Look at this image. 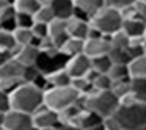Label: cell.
<instances>
[{"mask_svg": "<svg viewBox=\"0 0 146 130\" xmlns=\"http://www.w3.org/2000/svg\"><path fill=\"white\" fill-rule=\"evenodd\" d=\"M94 91H110L111 85H113V80L110 79L108 74H98L96 79L91 82Z\"/></svg>", "mask_w": 146, "mask_h": 130, "instance_id": "30", "label": "cell"}, {"mask_svg": "<svg viewBox=\"0 0 146 130\" xmlns=\"http://www.w3.org/2000/svg\"><path fill=\"white\" fill-rule=\"evenodd\" d=\"M16 14L17 11L14 10V7L11 5L8 10H5L0 14V30H8V32H14L17 28L16 24Z\"/></svg>", "mask_w": 146, "mask_h": 130, "instance_id": "20", "label": "cell"}, {"mask_svg": "<svg viewBox=\"0 0 146 130\" xmlns=\"http://www.w3.org/2000/svg\"><path fill=\"white\" fill-rule=\"evenodd\" d=\"M11 5H13V2H11V0H0V14L3 13L5 10H8Z\"/></svg>", "mask_w": 146, "mask_h": 130, "instance_id": "42", "label": "cell"}, {"mask_svg": "<svg viewBox=\"0 0 146 130\" xmlns=\"http://www.w3.org/2000/svg\"><path fill=\"white\" fill-rule=\"evenodd\" d=\"M50 8H52V11H54L57 19L68 20L72 17L76 5H74V0H52Z\"/></svg>", "mask_w": 146, "mask_h": 130, "instance_id": "14", "label": "cell"}, {"mask_svg": "<svg viewBox=\"0 0 146 130\" xmlns=\"http://www.w3.org/2000/svg\"><path fill=\"white\" fill-rule=\"evenodd\" d=\"M47 75V82L50 88H63V86H71L72 82V77L68 74V71L64 67L57 71H52V72L46 74Z\"/></svg>", "mask_w": 146, "mask_h": 130, "instance_id": "15", "label": "cell"}, {"mask_svg": "<svg viewBox=\"0 0 146 130\" xmlns=\"http://www.w3.org/2000/svg\"><path fill=\"white\" fill-rule=\"evenodd\" d=\"M132 94L138 102L146 104V77H132Z\"/></svg>", "mask_w": 146, "mask_h": 130, "instance_id": "23", "label": "cell"}, {"mask_svg": "<svg viewBox=\"0 0 146 130\" xmlns=\"http://www.w3.org/2000/svg\"><path fill=\"white\" fill-rule=\"evenodd\" d=\"M71 86H72V88L76 89V91L79 92L80 96H88V94H91V92L94 91V88H93L91 82H90L86 77L72 79V82H71Z\"/></svg>", "mask_w": 146, "mask_h": 130, "instance_id": "28", "label": "cell"}, {"mask_svg": "<svg viewBox=\"0 0 146 130\" xmlns=\"http://www.w3.org/2000/svg\"><path fill=\"white\" fill-rule=\"evenodd\" d=\"M82 96L72 88V86H63V88H49L44 92V104L52 110L61 113L68 107L77 104Z\"/></svg>", "mask_w": 146, "mask_h": 130, "instance_id": "5", "label": "cell"}, {"mask_svg": "<svg viewBox=\"0 0 146 130\" xmlns=\"http://www.w3.org/2000/svg\"><path fill=\"white\" fill-rule=\"evenodd\" d=\"M102 122H104V117H101L98 113L88 110V108H85L76 121V124L83 130H90V129H93V127L99 125V124H102Z\"/></svg>", "mask_w": 146, "mask_h": 130, "instance_id": "16", "label": "cell"}, {"mask_svg": "<svg viewBox=\"0 0 146 130\" xmlns=\"http://www.w3.org/2000/svg\"><path fill=\"white\" fill-rule=\"evenodd\" d=\"M41 130H58V129H41Z\"/></svg>", "mask_w": 146, "mask_h": 130, "instance_id": "48", "label": "cell"}, {"mask_svg": "<svg viewBox=\"0 0 146 130\" xmlns=\"http://www.w3.org/2000/svg\"><path fill=\"white\" fill-rule=\"evenodd\" d=\"M135 8H137V13H138V17H140V19L146 20V2L137 0V2H135Z\"/></svg>", "mask_w": 146, "mask_h": 130, "instance_id": "40", "label": "cell"}, {"mask_svg": "<svg viewBox=\"0 0 146 130\" xmlns=\"http://www.w3.org/2000/svg\"><path fill=\"white\" fill-rule=\"evenodd\" d=\"M25 67L27 66L21 64L16 58L11 57L3 66L0 67V82L2 80H24Z\"/></svg>", "mask_w": 146, "mask_h": 130, "instance_id": "11", "label": "cell"}, {"mask_svg": "<svg viewBox=\"0 0 146 130\" xmlns=\"http://www.w3.org/2000/svg\"><path fill=\"white\" fill-rule=\"evenodd\" d=\"M123 130H146V104H121L115 113Z\"/></svg>", "mask_w": 146, "mask_h": 130, "instance_id": "3", "label": "cell"}, {"mask_svg": "<svg viewBox=\"0 0 146 130\" xmlns=\"http://www.w3.org/2000/svg\"><path fill=\"white\" fill-rule=\"evenodd\" d=\"M110 50H111V44L107 36H94V38H88L85 41L83 53L93 60V58L102 57V55H108Z\"/></svg>", "mask_w": 146, "mask_h": 130, "instance_id": "9", "label": "cell"}, {"mask_svg": "<svg viewBox=\"0 0 146 130\" xmlns=\"http://www.w3.org/2000/svg\"><path fill=\"white\" fill-rule=\"evenodd\" d=\"M10 58H11L10 53H7V52H3V50H0V67L3 66V64L10 60Z\"/></svg>", "mask_w": 146, "mask_h": 130, "instance_id": "43", "label": "cell"}, {"mask_svg": "<svg viewBox=\"0 0 146 130\" xmlns=\"http://www.w3.org/2000/svg\"><path fill=\"white\" fill-rule=\"evenodd\" d=\"M33 36H35V41H33V46L38 47L39 41L41 39L49 38V25L47 24H41V22H35V25L32 27Z\"/></svg>", "mask_w": 146, "mask_h": 130, "instance_id": "34", "label": "cell"}, {"mask_svg": "<svg viewBox=\"0 0 146 130\" xmlns=\"http://www.w3.org/2000/svg\"><path fill=\"white\" fill-rule=\"evenodd\" d=\"M83 50H85V41L83 39H77V38H69L60 49V52L68 58L83 53Z\"/></svg>", "mask_w": 146, "mask_h": 130, "instance_id": "19", "label": "cell"}, {"mask_svg": "<svg viewBox=\"0 0 146 130\" xmlns=\"http://www.w3.org/2000/svg\"><path fill=\"white\" fill-rule=\"evenodd\" d=\"M0 130H7V129H3V127H2V129H0Z\"/></svg>", "mask_w": 146, "mask_h": 130, "instance_id": "50", "label": "cell"}, {"mask_svg": "<svg viewBox=\"0 0 146 130\" xmlns=\"http://www.w3.org/2000/svg\"><path fill=\"white\" fill-rule=\"evenodd\" d=\"M135 2H137V0H105V7L121 11V10H124L126 7L133 5Z\"/></svg>", "mask_w": 146, "mask_h": 130, "instance_id": "36", "label": "cell"}, {"mask_svg": "<svg viewBox=\"0 0 146 130\" xmlns=\"http://www.w3.org/2000/svg\"><path fill=\"white\" fill-rule=\"evenodd\" d=\"M58 130H83L80 129L77 124H69V122H61L60 127H58Z\"/></svg>", "mask_w": 146, "mask_h": 130, "instance_id": "41", "label": "cell"}, {"mask_svg": "<svg viewBox=\"0 0 146 130\" xmlns=\"http://www.w3.org/2000/svg\"><path fill=\"white\" fill-rule=\"evenodd\" d=\"M74 5L77 10L83 11L90 17H93L105 7V0H74Z\"/></svg>", "mask_w": 146, "mask_h": 130, "instance_id": "18", "label": "cell"}, {"mask_svg": "<svg viewBox=\"0 0 146 130\" xmlns=\"http://www.w3.org/2000/svg\"><path fill=\"white\" fill-rule=\"evenodd\" d=\"M145 22L143 19H126L123 22V32L129 36L130 39L141 38L145 36Z\"/></svg>", "mask_w": 146, "mask_h": 130, "instance_id": "17", "label": "cell"}, {"mask_svg": "<svg viewBox=\"0 0 146 130\" xmlns=\"http://www.w3.org/2000/svg\"><path fill=\"white\" fill-rule=\"evenodd\" d=\"M3 129L7 130H36L33 124V116L24 111L10 110L5 113Z\"/></svg>", "mask_w": 146, "mask_h": 130, "instance_id": "7", "label": "cell"}, {"mask_svg": "<svg viewBox=\"0 0 146 130\" xmlns=\"http://www.w3.org/2000/svg\"><path fill=\"white\" fill-rule=\"evenodd\" d=\"M110 79L113 80H123V79H130V71H129V64H113L108 72Z\"/></svg>", "mask_w": 146, "mask_h": 130, "instance_id": "33", "label": "cell"}, {"mask_svg": "<svg viewBox=\"0 0 146 130\" xmlns=\"http://www.w3.org/2000/svg\"><path fill=\"white\" fill-rule=\"evenodd\" d=\"M13 7L17 13H25L35 16L36 11L42 7L38 0H13Z\"/></svg>", "mask_w": 146, "mask_h": 130, "instance_id": "21", "label": "cell"}, {"mask_svg": "<svg viewBox=\"0 0 146 130\" xmlns=\"http://www.w3.org/2000/svg\"><path fill=\"white\" fill-rule=\"evenodd\" d=\"M145 38H146V22H145Z\"/></svg>", "mask_w": 146, "mask_h": 130, "instance_id": "49", "label": "cell"}, {"mask_svg": "<svg viewBox=\"0 0 146 130\" xmlns=\"http://www.w3.org/2000/svg\"><path fill=\"white\" fill-rule=\"evenodd\" d=\"M130 80H132V77H130V79H123V80H115L113 85H111V92H113V94L116 96L119 100L123 97H126L127 94H130V92H132V85H130Z\"/></svg>", "mask_w": 146, "mask_h": 130, "instance_id": "24", "label": "cell"}, {"mask_svg": "<svg viewBox=\"0 0 146 130\" xmlns=\"http://www.w3.org/2000/svg\"><path fill=\"white\" fill-rule=\"evenodd\" d=\"M108 55H110L113 64H130V61L133 60L129 52V47L127 49H111Z\"/></svg>", "mask_w": 146, "mask_h": 130, "instance_id": "27", "label": "cell"}, {"mask_svg": "<svg viewBox=\"0 0 146 130\" xmlns=\"http://www.w3.org/2000/svg\"><path fill=\"white\" fill-rule=\"evenodd\" d=\"M85 108L98 113L101 117H110L119 108V99L110 91H93L88 96H82Z\"/></svg>", "mask_w": 146, "mask_h": 130, "instance_id": "2", "label": "cell"}, {"mask_svg": "<svg viewBox=\"0 0 146 130\" xmlns=\"http://www.w3.org/2000/svg\"><path fill=\"white\" fill-rule=\"evenodd\" d=\"M55 19H57V17H55L54 11H52L50 5H42V7L36 11V14H35V22L47 24V25H50Z\"/></svg>", "mask_w": 146, "mask_h": 130, "instance_id": "29", "label": "cell"}, {"mask_svg": "<svg viewBox=\"0 0 146 130\" xmlns=\"http://www.w3.org/2000/svg\"><path fill=\"white\" fill-rule=\"evenodd\" d=\"M143 52H145V55H146V38H145V41H143Z\"/></svg>", "mask_w": 146, "mask_h": 130, "instance_id": "47", "label": "cell"}, {"mask_svg": "<svg viewBox=\"0 0 146 130\" xmlns=\"http://www.w3.org/2000/svg\"><path fill=\"white\" fill-rule=\"evenodd\" d=\"M36 130H38V129H36Z\"/></svg>", "mask_w": 146, "mask_h": 130, "instance_id": "52", "label": "cell"}, {"mask_svg": "<svg viewBox=\"0 0 146 130\" xmlns=\"http://www.w3.org/2000/svg\"><path fill=\"white\" fill-rule=\"evenodd\" d=\"M13 33L17 46H29V44H33V41H35L32 28H16Z\"/></svg>", "mask_w": 146, "mask_h": 130, "instance_id": "31", "label": "cell"}, {"mask_svg": "<svg viewBox=\"0 0 146 130\" xmlns=\"http://www.w3.org/2000/svg\"><path fill=\"white\" fill-rule=\"evenodd\" d=\"M123 16L118 10H113V8L104 7L98 14L91 17V27L96 28L101 35L110 38L111 35H115L116 32H119L123 28Z\"/></svg>", "mask_w": 146, "mask_h": 130, "instance_id": "4", "label": "cell"}, {"mask_svg": "<svg viewBox=\"0 0 146 130\" xmlns=\"http://www.w3.org/2000/svg\"><path fill=\"white\" fill-rule=\"evenodd\" d=\"M141 2H146V0H141Z\"/></svg>", "mask_w": 146, "mask_h": 130, "instance_id": "51", "label": "cell"}, {"mask_svg": "<svg viewBox=\"0 0 146 130\" xmlns=\"http://www.w3.org/2000/svg\"><path fill=\"white\" fill-rule=\"evenodd\" d=\"M93 64H91V58L86 57L85 53L76 55V57L68 58L66 64H64V69L68 71L72 79H79V77H86V74L91 71Z\"/></svg>", "mask_w": 146, "mask_h": 130, "instance_id": "8", "label": "cell"}, {"mask_svg": "<svg viewBox=\"0 0 146 130\" xmlns=\"http://www.w3.org/2000/svg\"><path fill=\"white\" fill-rule=\"evenodd\" d=\"M130 77H146V55L137 57L129 64Z\"/></svg>", "mask_w": 146, "mask_h": 130, "instance_id": "25", "label": "cell"}, {"mask_svg": "<svg viewBox=\"0 0 146 130\" xmlns=\"http://www.w3.org/2000/svg\"><path fill=\"white\" fill-rule=\"evenodd\" d=\"M90 130H107V129H105V125H104V122H102V124H99V125H96V127H93V129H90Z\"/></svg>", "mask_w": 146, "mask_h": 130, "instance_id": "44", "label": "cell"}, {"mask_svg": "<svg viewBox=\"0 0 146 130\" xmlns=\"http://www.w3.org/2000/svg\"><path fill=\"white\" fill-rule=\"evenodd\" d=\"M10 110H11V99H10V94L0 89V111L7 113V111H10Z\"/></svg>", "mask_w": 146, "mask_h": 130, "instance_id": "37", "label": "cell"}, {"mask_svg": "<svg viewBox=\"0 0 146 130\" xmlns=\"http://www.w3.org/2000/svg\"><path fill=\"white\" fill-rule=\"evenodd\" d=\"M104 125L107 130H123V127H121L119 121L116 119V116H110V117H105L104 119Z\"/></svg>", "mask_w": 146, "mask_h": 130, "instance_id": "39", "label": "cell"}, {"mask_svg": "<svg viewBox=\"0 0 146 130\" xmlns=\"http://www.w3.org/2000/svg\"><path fill=\"white\" fill-rule=\"evenodd\" d=\"M17 49V42L14 38L13 32H8V30H0V50L7 52L13 57V52Z\"/></svg>", "mask_w": 146, "mask_h": 130, "instance_id": "22", "label": "cell"}, {"mask_svg": "<svg viewBox=\"0 0 146 130\" xmlns=\"http://www.w3.org/2000/svg\"><path fill=\"white\" fill-rule=\"evenodd\" d=\"M33 116V124H35V129L41 130V129H58L61 124V117L60 113L55 110H52L47 105H42L41 108L35 111L32 114Z\"/></svg>", "mask_w": 146, "mask_h": 130, "instance_id": "6", "label": "cell"}, {"mask_svg": "<svg viewBox=\"0 0 146 130\" xmlns=\"http://www.w3.org/2000/svg\"><path fill=\"white\" fill-rule=\"evenodd\" d=\"M108 39H110L111 49H127L130 46V38L123 32V30H119V32H116L115 35H111Z\"/></svg>", "mask_w": 146, "mask_h": 130, "instance_id": "32", "label": "cell"}, {"mask_svg": "<svg viewBox=\"0 0 146 130\" xmlns=\"http://www.w3.org/2000/svg\"><path fill=\"white\" fill-rule=\"evenodd\" d=\"M66 25H68L69 38H77V39H83V41L88 39L90 32H91V22L71 17V19L66 20Z\"/></svg>", "mask_w": 146, "mask_h": 130, "instance_id": "13", "label": "cell"}, {"mask_svg": "<svg viewBox=\"0 0 146 130\" xmlns=\"http://www.w3.org/2000/svg\"><path fill=\"white\" fill-rule=\"evenodd\" d=\"M38 2H39L41 5H50V3H52V0H38Z\"/></svg>", "mask_w": 146, "mask_h": 130, "instance_id": "46", "label": "cell"}, {"mask_svg": "<svg viewBox=\"0 0 146 130\" xmlns=\"http://www.w3.org/2000/svg\"><path fill=\"white\" fill-rule=\"evenodd\" d=\"M16 24H17V28H32L35 25V16L25 14V13H17Z\"/></svg>", "mask_w": 146, "mask_h": 130, "instance_id": "35", "label": "cell"}, {"mask_svg": "<svg viewBox=\"0 0 146 130\" xmlns=\"http://www.w3.org/2000/svg\"><path fill=\"white\" fill-rule=\"evenodd\" d=\"M11 110L24 111V113L33 114L38 108L44 105V91L35 86L33 83L24 82L17 89L10 94Z\"/></svg>", "mask_w": 146, "mask_h": 130, "instance_id": "1", "label": "cell"}, {"mask_svg": "<svg viewBox=\"0 0 146 130\" xmlns=\"http://www.w3.org/2000/svg\"><path fill=\"white\" fill-rule=\"evenodd\" d=\"M91 64H93V69L99 74H108L113 66V61H111L110 55H102V57H98V58H93L91 60Z\"/></svg>", "mask_w": 146, "mask_h": 130, "instance_id": "26", "label": "cell"}, {"mask_svg": "<svg viewBox=\"0 0 146 130\" xmlns=\"http://www.w3.org/2000/svg\"><path fill=\"white\" fill-rule=\"evenodd\" d=\"M3 122H5V113L3 111H0V129L3 127Z\"/></svg>", "mask_w": 146, "mask_h": 130, "instance_id": "45", "label": "cell"}, {"mask_svg": "<svg viewBox=\"0 0 146 130\" xmlns=\"http://www.w3.org/2000/svg\"><path fill=\"white\" fill-rule=\"evenodd\" d=\"M49 38L52 39L55 46L58 49H61V46L69 39V33H68V25L66 20L63 19H55L54 22L49 25Z\"/></svg>", "mask_w": 146, "mask_h": 130, "instance_id": "12", "label": "cell"}, {"mask_svg": "<svg viewBox=\"0 0 146 130\" xmlns=\"http://www.w3.org/2000/svg\"><path fill=\"white\" fill-rule=\"evenodd\" d=\"M39 49L33 44H29V46H17V49L13 52V58H16L21 64L24 66H36L39 60Z\"/></svg>", "mask_w": 146, "mask_h": 130, "instance_id": "10", "label": "cell"}, {"mask_svg": "<svg viewBox=\"0 0 146 130\" xmlns=\"http://www.w3.org/2000/svg\"><path fill=\"white\" fill-rule=\"evenodd\" d=\"M121 16H123V19H140L138 17V13H137V8H135V3L130 5V7H126L124 10L119 11Z\"/></svg>", "mask_w": 146, "mask_h": 130, "instance_id": "38", "label": "cell"}]
</instances>
